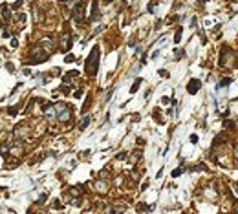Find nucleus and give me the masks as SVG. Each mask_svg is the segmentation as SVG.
<instances>
[{
  "instance_id": "f257e3e1",
  "label": "nucleus",
  "mask_w": 238,
  "mask_h": 214,
  "mask_svg": "<svg viewBox=\"0 0 238 214\" xmlns=\"http://www.w3.org/2000/svg\"><path fill=\"white\" fill-rule=\"evenodd\" d=\"M97 66H99V48H93L92 53H90V57L88 60H86V71H88V75H95L97 73Z\"/></svg>"
},
{
  "instance_id": "f03ea898",
  "label": "nucleus",
  "mask_w": 238,
  "mask_h": 214,
  "mask_svg": "<svg viewBox=\"0 0 238 214\" xmlns=\"http://www.w3.org/2000/svg\"><path fill=\"white\" fill-rule=\"evenodd\" d=\"M55 110H59V112H57V119H59L61 123H68V121L72 119V110L68 108V106H64V104H57V106H55Z\"/></svg>"
},
{
  "instance_id": "7ed1b4c3",
  "label": "nucleus",
  "mask_w": 238,
  "mask_h": 214,
  "mask_svg": "<svg viewBox=\"0 0 238 214\" xmlns=\"http://www.w3.org/2000/svg\"><path fill=\"white\" fill-rule=\"evenodd\" d=\"M31 53H33V57H31V62H35V64H39V62H44V60L48 59V55L44 53V49H42V48H35Z\"/></svg>"
},
{
  "instance_id": "20e7f679",
  "label": "nucleus",
  "mask_w": 238,
  "mask_h": 214,
  "mask_svg": "<svg viewBox=\"0 0 238 214\" xmlns=\"http://www.w3.org/2000/svg\"><path fill=\"white\" fill-rule=\"evenodd\" d=\"M84 4L82 2H79V4H75L73 6V18L75 20H77V22H81V20H82V13H84Z\"/></svg>"
},
{
  "instance_id": "39448f33",
  "label": "nucleus",
  "mask_w": 238,
  "mask_h": 214,
  "mask_svg": "<svg viewBox=\"0 0 238 214\" xmlns=\"http://www.w3.org/2000/svg\"><path fill=\"white\" fill-rule=\"evenodd\" d=\"M200 86H201V82H200L198 79H192V81H191V82L187 84V92L194 95V93H196V92L200 90Z\"/></svg>"
},
{
  "instance_id": "423d86ee",
  "label": "nucleus",
  "mask_w": 238,
  "mask_h": 214,
  "mask_svg": "<svg viewBox=\"0 0 238 214\" xmlns=\"http://www.w3.org/2000/svg\"><path fill=\"white\" fill-rule=\"evenodd\" d=\"M44 115L48 117V119H53V117L57 115V112H55V106H51V104H46V106H44Z\"/></svg>"
},
{
  "instance_id": "0eeeda50",
  "label": "nucleus",
  "mask_w": 238,
  "mask_h": 214,
  "mask_svg": "<svg viewBox=\"0 0 238 214\" xmlns=\"http://www.w3.org/2000/svg\"><path fill=\"white\" fill-rule=\"evenodd\" d=\"M42 48H44L46 51H53V48H55V42H53V39L46 37L44 40H42Z\"/></svg>"
},
{
  "instance_id": "6e6552de",
  "label": "nucleus",
  "mask_w": 238,
  "mask_h": 214,
  "mask_svg": "<svg viewBox=\"0 0 238 214\" xmlns=\"http://www.w3.org/2000/svg\"><path fill=\"white\" fill-rule=\"evenodd\" d=\"M0 13H2V18H6V20H9L11 18V7H7L6 4L0 7Z\"/></svg>"
},
{
  "instance_id": "1a4fd4ad",
  "label": "nucleus",
  "mask_w": 238,
  "mask_h": 214,
  "mask_svg": "<svg viewBox=\"0 0 238 214\" xmlns=\"http://www.w3.org/2000/svg\"><path fill=\"white\" fill-rule=\"evenodd\" d=\"M62 46L66 48V49L72 46V40H70V37H68V35H64V37H62Z\"/></svg>"
},
{
  "instance_id": "9d476101",
  "label": "nucleus",
  "mask_w": 238,
  "mask_h": 214,
  "mask_svg": "<svg viewBox=\"0 0 238 214\" xmlns=\"http://www.w3.org/2000/svg\"><path fill=\"white\" fill-rule=\"evenodd\" d=\"M141 82H143L141 79H137V81H136V82L132 84V88H130V92H132V93H134V92H137V88H139V84H141Z\"/></svg>"
},
{
  "instance_id": "9b49d317",
  "label": "nucleus",
  "mask_w": 238,
  "mask_h": 214,
  "mask_svg": "<svg viewBox=\"0 0 238 214\" xmlns=\"http://www.w3.org/2000/svg\"><path fill=\"white\" fill-rule=\"evenodd\" d=\"M88 124H90V117H84V119H82V123H81V130H84V128L88 126Z\"/></svg>"
},
{
  "instance_id": "f8f14e48",
  "label": "nucleus",
  "mask_w": 238,
  "mask_h": 214,
  "mask_svg": "<svg viewBox=\"0 0 238 214\" xmlns=\"http://www.w3.org/2000/svg\"><path fill=\"white\" fill-rule=\"evenodd\" d=\"M97 190H101V192H106V190H108V187H104V183L101 181V183H97Z\"/></svg>"
},
{
  "instance_id": "ddd939ff",
  "label": "nucleus",
  "mask_w": 238,
  "mask_h": 214,
  "mask_svg": "<svg viewBox=\"0 0 238 214\" xmlns=\"http://www.w3.org/2000/svg\"><path fill=\"white\" fill-rule=\"evenodd\" d=\"M70 192H72L73 196H79V194H81V189H77V187H73V189H70Z\"/></svg>"
},
{
  "instance_id": "4468645a",
  "label": "nucleus",
  "mask_w": 238,
  "mask_h": 214,
  "mask_svg": "<svg viewBox=\"0 0 238 214\" xmlns=\"http://www.w3.org/2000/svg\"><path fill=\"white\" fill-rule=\"evenodd\" d=\"M180 40H181V28L176 31V37H174V42H180Z\"/></svg>"
},
{
  "instance_id": "2eb2a0df",
  "label": "nucleus",
  "mask_w": 238,
  "mask_h": 214,
  "mask_svg": "<svg viewBox=\"0 0 238 214\" xmlns=\"http://www.w3.org/2000/svg\"><path fill=\"white\" fill-rule=\"evenodd\" d=\"M181 172H183V168H176L174 172H172V176H174V178H178V176H180Z\"/></svg>"
},
{
  "instance_id": "dca6fc26",
  "label": "nucleus",
  "mask_w": 238,
  "mask_h": 214,
  "mask_svg": "<svg viewBox=\"0 0 238 214\" xmlns=\"http://www.w3.org/2000/svg\"><path fill=\"white\" fill-rule=\"evenodd\" d=\"M229 82H231V79H223V81H222V82L218 84V86H227V84H229Z\"/></svg>"
},
{
  "instance_id": "f3484780",
  "label": "nucleus",
  "mask_w": 238,
  "mask_h": 214,
  "mask_svg": "<svg viewBox=\"0 0 238 214\" xmlns=\"http://www.w3.org/2000/svg\"><path fill=\"white\" fill-rule=\"evenodd\" d=\"M64 60H66V62H73L75 57H73V55H66V59H64Z\"/></svg>"
},
{
  "instance_id": "a211bd4d",
  "label": "nucleus",
  "mask_w": 238,
  "mask_h": 214,
  "mask_svg": "<svg viewBox=\"0 0 238 214\" xmlns=\"http://www.w3.org/2000/svg\"><path fill=\"white\" fill-rule=\"evenodd\" d=\"M9 114L15 115V114H17V106H11V108H9Z\"/></svg>"
},
{
  "instance_id": "6ab92c4d",
  "label": "nucleus",
  "mask_w": 238,
  "mask_h": 214,
  "mask_svg": "<svg viewBox=\"0 0 238 214\" xmlns=\"http://www.w3.org/2000/svg\"><path fill=\"white\" fill-rule=\"evenodd\" d=\"M159 75H161V77H169V73H167L165 70H159Z\"/></svg>"
},
{
  "instance_id": "aec40b11",
  "label": "nucleus",
  "mask_w": 238,
  "mask_h": 214,
  "mask_svg": "<svg viewBox=\"0 0 238 214\" xmlns=\"http://www.w3.org/2000/svg\"><path fill=\"white\" fill-rule=\"evenodd\" d=\"M196 141H198V135L192 134V135H191V143H196Z\"/></svg>"
},
{
  "instance_id": "412c9836",
  "label": "nucleus",
  "mask_w": 238,
  "mask_h": 214,
  "mask_svg": "<svg viewBox=\"0 0 238 214\" xmlns=\"http://www.w3.org/2000/svg\"><path fill=\"white\" fill-rule=\"evenodd\" d=\"M11 46H13V48H17V46H18V40H17V39H13V40H11Z\"/></svg>"
},
{
  "instance_id": "4be33fe9",
  "label": "nucleus",
  "mask_w": 238,
  "mask_h": 214,
  "mask_svg": "<svg viewBox=\"0 0 238 214\" xmlns=\"http://www.w3.org/2000/svg\"><path fill=\"white\" fill-rule=\"evenodd\" d=\"M26 20V15H18V22H24Z\"/></svg>"
},
{
  "instance_id": "5701e85b",
  "label": "nucleus",
  "mask_w": 238,
  "mask_h": 214,
  "mask_svg": "<svg viewBox=\"0 0 238 214\" xmlns=\"http://www.w3.org/2000/svg\"><path fill=\"white\" fill-rule=\"evenodd\" d=\"M20 6H22V0H17V2H15V9L20 7Z\"/></svg>"
},
{
  "instance_id": "b1692460",
  "label": "nucleus",
  "mask_w": 238,
  "mask_h": 214,
  "mask_svg": "<svg viewBox=\"0 0 238 214\" xmlns=\"http://www.w3.org/2000/svg\"><path fill=\"white\" fill-rule=\"evenodd\" d=\"M234 157L238 159V145H234Z\"/></svg>"
},
{
  "instance_id": "393cba45",
  "label": "nucleus",
  "mask_w": 238,
  "mask_h": 214,
  "mask_svg": "<svg viewBox=\"0 0 238 214\" xmlns=\"http://www.w3.org/2000/svg\"><path fill=\"white\" fill-rule=\"evenodd\" d=\"M0 28H2V18H0Z\"/></svg>"
},
{
  "instance_id": "a878e982",
  "label": "nucleus",
  "mask_w": 238,
  "mask_h": 214,
  "mask_svg": "<svg viewBox=\"0 0 238 214\" xmlns=\"http://www.w3.org/2000/svg\"><path fill=\"white\" fill-rule=\"evenodd\" d=\"M61 2H68V0H61Z\"/></svg>"
},
{
  "instance_id": "bb28decb",
  "label": "nucleus",
  "mask_w": 238,
  "mask_h": 214,
  "mask_svg": "<svg viewBox=\"0 0 238 214\" xmlns=\"http://www.w3.org/2000/svg\"><path fill=\"white\" fill-rule=\"evenodd\" d=\"M106 2H110V0H106Z\"/></svg>"
}]
</instances>
